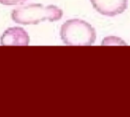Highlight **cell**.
Listing matches in <instances>:
<instances>
[{"label":"cell","instance_id":"obj_1","mask_svg":"<svg viewBox=\"0 0 130 117\" xmlns=\"http://www.w3.org/2000/svg\"><path fill=\"white\" fill-rule=\"evenodd\" d=\"M62 11L56 5L31 4L18 7L12 11V20L20 24H37L41 21H59L62 17Z\"/></svg>","mask_w":130,"mask_h":117},{"label":"cell","instance_id":"obj_2","mask_svg":"<svg viewBox=\"0 0 130 117\" xmlns=\"http://www.w3.org/2000/svg\"><path fill=\"white\" fill-rule=\"evenodd\" d=\"M60 36L67 46H91L96 40V31L88 22L80 19H71L61 27Z\"/></svg>","mask_w":130,"mask_h":117},{"label":"cell","instance_id":"obj_3","mask_svg":"<svg viewBox=\"0 0 130 117\" xmlns=\"http://www.w3.org/2000/svg\"><path fill=\"white\" fill-rule=\"evenodd\" d=\"M93 7L101 14L113 17L127 8L128 0H90Z\"/></svg>","mask_w":130,"mask_h":117},{"label":"cell","instance_id":"obj_4","mask_svg":"<svg viewBox=\"0 0 130 117\" xmlns=\"http://www.w3.org/2000/svg\"><path fill=\"white\" fill-rule=\"evenodd\" d=\"M30 38L28 34L21 27H10L5 31L1 37L2 46H27Z\"/></svg>","mask_w":130,"mask_h":117},{"label":"cell","instance_id":"obj_5","mask_svg":"<svg viewBox=\"0 0 130 117\" xmlns=\"http://www.w3.org/2000/svg\"><path fill=\"white\" fill-rule=\"evenodd\" d=\"M102 45H126L123 41L120 39L114 37H107L102 43Z\"/></svg>","mask_w":130,"mask_h":117},{"label":"cell","instance_id":"obj_6","mask_svg":"<svg viewBox=\"0 0 130 117\" xmlns=\"http://www.w3.org/2000/svg\"><path fill=\"white\" fill-rule=\"evenodd\" d=\"M27 0H0V3L5 5H15L23 4Z\"/></svg>","mask_w":130,"mask_h":117}]
</instances>
